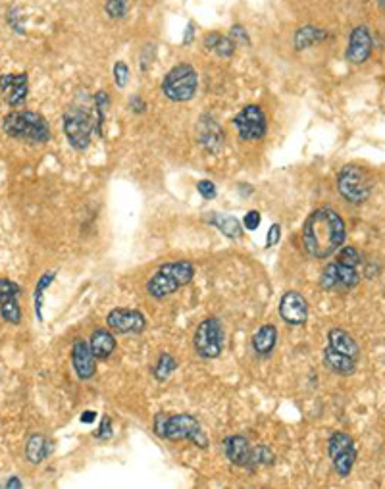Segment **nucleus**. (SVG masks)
<instances>
[{"mask_svg":"<svg viewBox=\"0 0 385 489\" xmlns=\"http://www.w3.org/2000/svg\"><path fill=\"white\" fill-rule=\"evenodd\" d=\"M347 225L337 210L324 206L314 210L302 225L304 251L314 259H329L345 245Z\"/></svg>","mask_w":385,"mask_h":489,"instance_id":"obj_1","label":"nucleus"},{"mask_svg":"<svg viewBox=\"0 0 385 489\" xmlns=\"http://www.w3.org/2000/svg\"><path fill=\"white\" fill-rule=\"evenodd\" d=\"M336 254V262L324 268L320 285L326 291H350L360 281L358 266L362 264V259L355 247H341Z\"/></svg>","mask_w":385,"mask_h":489,"instance_id":"obj_2","label":"nucleus"},{"mask_svg":"<svg viewBox=\"0 0 385 489\" xmlns=\"http://www.w3.org/2000/svg\"><path fill=\"white\" fill-rule=\"evenodd\" d=\"M154 433L158 437L170 441H193L196 447L206 449L211 445L208 435L203 432L201 422L193 414H156L153 424Z\"/></svg>","mask_w":385,"mask_h":489,"instance_id":"obj_3","label":"nucleus"},{"mask_svg":"<svg viewBox=\"0 0 385 489\" xmlns=\"http://www.w3.org/2000/svg\"><path fill=\"white\" fill-rule=\"evenodd\" d=\"M2 131L16 141L31 145H45L50 141V127L47 118L33 110H14L2 119Z\"/></svg>","mask_w":385,"mask_h":489,"instance_id":"obj_4","label":"nucleus"},{"mask_svg":"<svg viewBox=\"0 0 385 489\" xmlns=\"http://www.w3.org/2000/svg\"><path fill=\"white\" fill-rule=\"evenodd\" d=\"M195 278V266L189 260H175L158 268L147 283V293L153 299H166L177 289L189 285Z\"/></svg>","mask_w":385,"mask_h":489,"instance_id":"obj_5","label":"nucleus"},{"mask_svg":"<svg viewBox=\"0 0 385 489\" xmlns=\"http://www.w3.org/2000/svg\"><path fill=\"white\" fill-rule=\"evenodd\" d=\"M224 453L231 464L239 469L256 470L259 466H270L276 454L268 445H252L245 435H230L224 441Z\"/></svg>","mask_w":385,"mask_h":489,"instance_id":"obj_6","label":"nucleus"},{"mask_svg":"<svg viewBox=\"0 0 385 489\" xmlns=\"http://www.w3.org/2000/svg\"><path fill=\"white\" fill-rule=\"evenodd\" d=\"M199 77L191 64H177L162 79V93L172 102H187L196 95Z\"/></svg>","mask_w":385,"mask_h":489,"instance_id":"obj_7","label":"nucleus"},{"mask_svg":"<svg viewBox=\"0 0 385 489\" xmlns=\"http://www.w3.org/2000/svg\"><path fill=\"white\" fill-rule=\"evenodd\" d=\"M337 191L350 204H362L372 193V177L357 164H347L337 175Z\"/></svg>","mask_w":385,"mask_h":489,"instance_id":"obj_8","label":"nucleus"},{"mask_svg":"<svg viewBox=\"0 0 385 489\" xmlns=\"http://www.w3.org/2000/svg\"><path fill=\"white\" fill-rule=\"evenodd\" d=\"M93 129H95V119H93L89 110L73 106L64 114V133H66L68 143L76 151H87L89 148Z\"/></svg>","mask_w":385,"mask_h":489,"instance_id":"obj_9","label":"nucleus"},{"mask_svg":"<svg viewBox=\"0 0 385 489\" xmlns=\"http://www.w3.org/2000/svg\"><path fill=\"white\" fill-rule=\"evenodd\" d=\"M225 343V334L224 328H222V322L211 316V318H204L199 328L195 331V337H193V345H195V350L199 357L203 358H218L224 350Z\"/></svg>","mask_w":385,"mask_h":489,"instance_id":"obj_10","label":"nucleus"},{"mask_svg":"<svg viewBox=\"0 0 385 489\" xmlns=\"http://www.w3.org/2000/svg\"><path fill=\"white\" fill-rule=\"evenodd\" d=\"M328 454L331 462H333V469L341 478H347L353 472V466L357 462V445H355V441H353L349 433H331V437L328 441Z\"/></svg>","mask_w":385,"mask_h":489,"instance_id":"obj_11","label":"nucleus"},{"mask_svg":"<svg viewBox=\"0 0 385 489\" xmlns=\"http://www.w3.org/2000/svg\"><path fill=\"white\" fill-rule=\"evenodd\" d=\"M239 137L243 141H260L268 131L266 116L256 105L245 106L233 119Z\"/></svg>","mask_w":385,"mask_h":489,"instance_id":"obj_12","label":"nucleus"},{"mask_svg":"<svg viewBox=\"0 0 385 489\" xmlns=\"http://www.w3.org/2000/svg\"><path fill=\"white\" fill-rule=\"evenodd\" d=\"M106 324L116 334H141L147 328V318L135 308H114L106 316Z\"/></svg>","mask_w":385,"mask_h":489,"instance_id":"obj_13","label":"nucleus"},{"mask_svg":"<svg viewBox=\"0 0 385 489\" xmlns=\"http://www.w3.org/2000/svg\"><path fill=\"white\" fill-rule=\"evenodd\" d=\"M21 287L8 278H0V316L2 320L18 326L21 322V308L18 302Z\"/></svg>","mask_w":385,"mask_h":489,"instance_id":"obj_14","label":"nucleus"},{"mask_svg":"<svg viewBox=\"0 0 385 489\" xmlns=\"http://www.w3.org/2000/svg\"><path fill=\"white\" fill-rule=\"evenodd\" d=\"M308 301L299 291H288L280 299L281 320L289 326H304L308 320Z\"/></svg>","mask_w":385,"mask_h":489,"instance_id":"obj_15","label":"nucleus"},{"mask_svg":"<svg viewBox=\"0 0 385 489\" xmlns=\"http://www.w3.org/2000/svg\"><path fill=\"white\" fill-rule=\"evenodd\" d=\"M196 139H199L204 151L218 154L224 147V129L212 116L204 114L196 122Z\"/></svg>","mask_w":385,"mask_h":489,"instance_id":"obj_16","label":"nucleus"},{"mask_svg":"<svg viewBox=\"0 0 385 489\" xmlns=\"http://www.w3.org/2000/svg\"><path fill=\"white\" fill-rule=\"evenodd\" d=\"M372 49H374V41H372L370 29L366 25H357L350 31L349 47H347L345 58H347V62L360 66L370 58Z\"/></svg>","mask_w":385,"mask_h":489,"instance_id":"obj_17","label":"nucleus"},{"mask_svg":"<svg viewBox=\"0 0 385 489\" xmlns=\"http://www.w3.org/2000/svg\"><path fill=\"white\" fill-rule=\"evenodd\" d=\"M29 91V81L25 73H4L0 76V93L12 108L25 105Z\"/></svg>","mask_w":385,"mask_h":489,"instance_id":"obj_18","label":"nucleus"},{"mask_svg":"<svg viewBox=\"0 0 385 489\" xmlns=\"http://www.w3.org/2000/svg\"><path fill=\"white\" fill-rule=\"evenodd\" d=\"M71 364L79 379H91L97 374V357L93 355L91 345L83 339H76L71 345Z\"/></svg>","mask_w":385,"mask_h":489,"instance_id":"obj_19","label":"nucleus"},{"mask_svg":"<svg viewBox=\"0 0 385 489\" xmlns=\"http://www.w3.org/2000/svg\"><path fill=\"white\" fill-rule=\"evenodd\" d=\"M324 364H326V368L329 372H333L337 376H353L355 370H357L358 360L347 357V355L339 353V350L331 349L328 345L324 349Z\"/></svg>","mask_w":385,"mask_h":489,"instance_id":"obj_20","label":"nucleus"},{"mask_svg":"<svg viewBox=\"0 0 385 489\" xmlns=\"http://www.w3.org/2000/svg\"><path fill=\"white\" fill-rule=\"evenodd\" d=\"M328 345L331 347V349L339 350V353H343V355L355 358V360L360 358V347H358V343L355 341L353 336L347 334L345 329H339V328L329 329Z\"/></svg>","mask_w":385,"mask_h":489,"instance_id":"obj_21","label":"nucleus"},{"mask_svg":"<svg viewBox=\"0 0 385 489\" xmlns=\"http://www.w3.org/2000/svg\"><path fill=\"white\" fill-rule=\"evenodd\" d=\"M278 343V329L272 324H266L252 336V349L259 357H270L272 355L273 347Z\"/></svg>","mask_w":385,"mask_h":489,"instance_id":"obj_22","label":"nucleus"},{"mask_svg":"<svg viewBox=\"0 0 385 489\" xmlns=\"http://www.w3.org/2000/svg\"><path fill=\"white\" fill-rule=\"evenodd\" d=\"M89 345L97 360H106L116 350V337L108 329H95L89 339Z\"/></svg>","mask_w":385,"mask_h":489,"instance_id":"obj_23","label":"nucleus"},{"mask_svg":"<svg viewBox=\"0 0 385 489\" xmlns=\"http://www.w3.org/2000/svg\"><path fill=\"white\" fill-rule=\"evenodd\" d=\"M206 222L212 224L214 228L224 233L225 237L230 239H239L243 235V222H239L235 216H230V214H216V212H211L206 214Z\"/></svg>","mask_w":385,"mask_h":489,"instance_id":"obj_24","label":"nucleus"},{"mask_svg":"<svg viewBox=\"0 0 385 489\" xmlns=\"http://www.w3.org/2000/svg\"><path fill=\"white\" fill-rule=\"evenodd\" d=\"M50 451H52L50 441L41 433H33L25 443V456L31 464H41L49 456Z\"/></svg>","mask_w":385,"mask_h":489,"instance_id":"obj_25","label":"nucleus"},{"mask_svg":"<svg viewBox=\"0 0 385 489\" xmlns=\"http://www.w3.org/2000/svg\"><path fill=\"white\" fill-rule=\"evenodd\" d=\"M328 39V31L326 29L314 28V25H304V28L297 29L295 33V49L307 50L316 42H322Z\"/></svg>","mask_w":385,"mask_h":489,"instance_id":"obj_26","label":"nucleus"},{"mask_svg":"<svg viewBox=\"0 0 385 489\" xmlns=\"http://www.w3.org/2000/svg\"><path fill=\"white\" fill-rule=\"evenodd\" d=\"M57 280V273L47 272L42 273L39 281H37L35 287V314L39 318V322H42V295H45V289H49L52 285V281Z\"/></svg>","mask_w":385,"mask_h":489,"instance_id":"obj_27","label":"nucleus"},{"mask_svg":"<svg viewBox=\"0 0 385 489\" xmlns=\"http://www.w3.org/2000/svg\"><path fill=\"white\" fill-rule=\"evenodd\" d=\"M175 368H177L175 358L172 357L170 353H162L160 358H158V364L154 366V377H156L158 382H166V379L174 374Z\"/></svg>","mask_w":385,"mask_h":489,"instance_id":"obj_28","label":"nucleus"},{"mask_svg":"<svg viewBox=\"0 0 385 489\" xmlns=\"http://www.w3.org/2000/svg\"><path fill=\"white\" fill-rule=\"evenodd\" d=\"M105 10L112 20H122L126 18L127 10H129V0H108Z\"/></svg>","mask_w":385,"mask_h":489,"instance_id":"obj_29","label":"nucleus"},{"mask_svg":"<svg viewBox=\"0 0 385 489\" xmlns=\"http://www.w3.org/2000/svg\"><path fill=\"white\" fill-rule=\"evenodd\" d=\"M235 42H233V39L231 37H224V35H220V39H218V42H216V47H214V52H216L218 57H222V58H230L233 52H235Z\"/></svg>","mask_w":385,"mask_h":489,"instance_id":"obj_30","label":"nucleus"},{"mask_svg":"<svg viewBox=\"0 0 385 489\" xmlns=\"http://www.w3.org/2000/svg\"><path fill=\"white\" fill-rule=\"evenodd\" d=\"M129 81V68H127L126 62H116L114 64V83L119 89H124Z\"/></svg>","mask_w":385,"mask_h":489,"instance_id":"obj_31","label":"nucleus"},{"mask_svg":"<svg viewBox=\"0 0 385 489\" xmlns=\"http://www.w3.org/2000/svg\"><path fill=\"white\" fill-rule=\"evenodd\" d=\"M260 222H262V216H260L259 210H249L245 218H243V228L249 231H254L259 230Z\"/></svg>","mask_w":385,"mask_h":489,"instance_id":"obj_32","label":"nucleus"},{"mask_svg":"<svg viewBox=\"0 0 385 489\" xmlns=\"http://www.w3.org/2000/svg\"><path fill=\"white\" fill-rule=\"evenodd\" d=\"M196 191H199L201 196L206 199V201H212V199L216 196V185L212 182H208V179H203V182L196 183Z\"/></svg>","mask_w":385,"mask_h":489,"instance_id":"obj_33","label":"nucleus"},{"mask_svg":"<svg viewBox=\"0 0 385 489\" xmlns=\"http://www.w3.org/2000/svg\"><path fill=\"white\" fill-rule=\"evenodd\" d=\"M231 39H233V42L235 45H245V47H249V35H247V31L243 25H233L231 28Z\"/></svg>","mask_w":385,"mask_h":489,"instance_id":"obj_34","label":"nucleus"},{"mask_svg":"<svg viewBox=\"0 0 385 489\" xmlns=\"http://www.w3.org/2000/svg\"><path fill=\"white\" fill-rule=\"evenodd\" d=\"M280 237H281V225L280 224H273L270 230H268V235H266V247L270 249V247H276V245L280 243Z\"/></svg>","mask_w":385,"mask_h":489,"instance_id":"obj_35","label":"nucleus"},{"mask_svg":"<svg viewBox=\"0 0 385 489\" xmlns=\"http://www.w3.org/2000/svg\"><path fill=\"white\" fill-rule=\"evenodd\" d=\"M112 435V420L105 416L100 420V428H98V437H110Z\"/></svg>","mask_w":385,"mask_h":489,"instance_id":"obj_36","label":"nucleus"},{"mask_svg":"<svg viewBox=\"0 0 385 489\" xmlns=\"http://www.w3.org/2000/svg\"><path fill=\"white\" fill-rule=\"evenodd\" d=\"M129 106H131V110H134L135 114H145L147 112V102L143 100L141 97H134L131 100H129Z\"/></svg>","mask_w":385,"mask_h":489,"instance_id":"obj_37","label":"nucleus"},{"mask_svg":"<svg viewBox=\"0 0 385 489\" xmlns=\"http://www.w3.org/2000/svg\"><path fill=\"white\" fill-rule=\"evenodd\" d=\"M218 39H220V33H211V35H206L204 37V47L208 50H214Z\"/></svg>","mask_w":385,"mask_h":489,"instance_id":"obj_38","label":"nucleus"},{"mask_svg":"<svg viewBox=\"0 0 385 489\" xmlns=\"http://www.w3.org/2000/svg\"><path fill=\"white\" fill-rule=\"evenodd\" d=\"M195 39V25L193 23H189L187 25V29H185V37H183V45H189L191 41Z\"/></svg>","mask_w":385,"mask_h":489,"instance_id":"obj_39","label":"nucleus"},{"mask_svg":"<svg viewBox=\"0 0 385 489\" xmlns=\"http://www.w3.org/2000/svg\"><path fill=\"white\" fill-rule=\"evenodd\" d=\"M95 418H97L95 411H87V413L81 414V422H85V424H91V422H95Z\"/></svg>","mask_w":385,"mask_h":489,"instance_id":"obj_40","label":"nucleus"},{"mask_svg":"<svg viewBox=\"0 0 385 489\" xmlns=\"http://www.w3.org/2000/svg\"><path fill=\"white\" fill-rule=\"evenodd\" d=\"M4 488H23V483L20 482V478H12V480H8L6 483H4Z\"/></svg>","mask_w":385,"mask_h":489,"instance_id":"obj_41","label":"nucleus"},{"mask_svg":"<svg viewBox=\"0 0 385 489\" xmlns=\"http://www.w3.org/2000/svg\"><path fill=\"white\" fill-rule=\"evenodd\" d=\"M378 2H379V8L385 12V0H378Z\"/></svg>","mask_w":385,"mask_h":489,"instance_id":"obj_42","label":"nucleus"}]
</instances>
